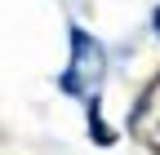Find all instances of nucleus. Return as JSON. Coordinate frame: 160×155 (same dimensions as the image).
Segmentation results:
<instances>
[{"mask_svg":"<svg viewBox=\"0 0 160 155\" xmlns=\"http://www.w3.org/2000/svg\"><path fill=\"white\" fill-rule=\"evenodd\" d=\"M102 71H107L102 45H98L85 27H71V62H67V71H62V80H58L62 93H71V98H80V102H98Z\"/></svg>","mask_w":160,"mask_h":155,"instance_id":"f257e3e1","label":"nucleus"},{"mask_svg":"<svg viewBox=\"0 0 160 155\" xmlns=\"http://www.w3.org/2000/svg\"><path fill=\"white\" fill-rule=\"evenodd\" d=\"M156 31H160V9H156Z\"/></svg>","mask_w":160,"mask_h":155,"instance_id":"7ed1b4c3","label":"nucleus"},{"mask_svg":"<svg viewBox=\"0 0 160 155\" xmlns=\"http://www.w3.org/2000/svg\"><path fill=\"white\" fill-rule=\"evenodd\" d=\"M129 133H133L138 142H147V146L160 151V80L142 93V102H138L133 120H129Z\"/></svg>","mask_w":160,"mask_h":155,"instance_id":"f03ea898","label":"nucleus"}]
</instances>
